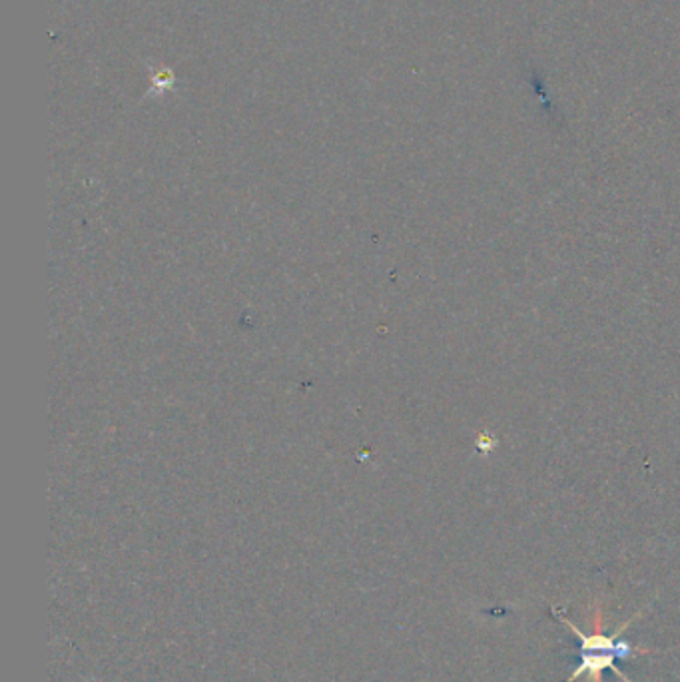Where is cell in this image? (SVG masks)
<instances>
[{"mask_svg": "<svg viewBox=\"0 0 680 682\" xmlns=\"http://www.w3.org/2000/svg\"><path fill=\"white\" fill-rule=\"evenodd\" d=\"M553 614L563 623V625L569 626L571 631H573V635L576 636V641H578V653H593V650H600V653H615L619 659H634V657H646V655H653V653H658V650H653V648H643V647H633V645H629L627 641L621 638L624 631L629 629V626L633 625L634 621L643 614V611H639V613H634L631 619H627L623 625L617 626V631H615V635H605L603 633V607L597 605L595 607V617H593V633L590 635H585V633H581L578 631V626L573 625V621L566 617L559 607H553Z\"/></svg>", "mask_w": 680, "mask_h": 682, "instance_id": "cell-1", "label": "cell"}, {"mask_svg": "<svg viewBox=\"0 0 680 682\" xmlns=\"http://www.w3.org/2000/svg\"><path fill=\"white\" fill-rule=\"evenodd\" d=\"M619 659L615 653H600V650H593V653H581V662L576 665L575 671L571 672V677L565 682H575L587 674L588 682H603V672L612 671L621 681L633 682L621 669H617L615 660Z\"/></svg>", "mask_w": 680, "mask_h": 682, "instance_id": "cell-2", "label": "cell"}, {"mask_svg": "<svg viewBox=\"0 0 680 682\" xmlns=\"http://www.w3.org/2000/svg\"><path fill=\"white\" fill-rule=\"evenodd\" d=\"M152 82H154V86H152L151 93L148 94L166 93L168 88H172V84H174L172 70H168V69L154 70V72H152Z\"/></svg>", "mask_w": 680, "mask_h": 682, "instance_id": "cell-3", "label": "cell"}]
</instances>
